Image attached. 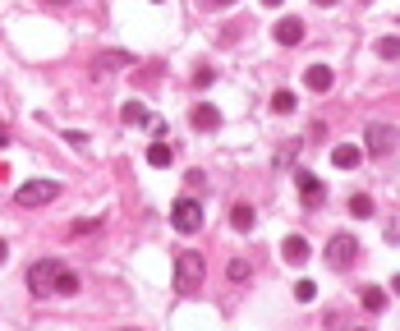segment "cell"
Returning <instances> with one entry per match:
<instances>
[{"label":"cell","instance_id":"obj_1","mask_svg":"<svg viewBox=\"0 0 400 331\" xmlns=\"http://www.w3.org/2000/svg\"><path fill=\"white\" fill-rule=\"evenodd\" d=\"M202 276H207V258L185 249V253H175V290L180 295H198Z\"/></svg>","mask_w":400,"mask_h":331},{"label":"cell","instance_id":"obj_2","mask_svg":"<svg viewBox=\"0 0 400 331\" xmlns=\"http://www.w3.org/2000/svg\"><path fill=\"white\" fill-rule=\"evenodd\" d=\"M60 258H42V262H32L28 267V290L37 299H56V281H60Z\"/></svg>","mask_w":400,"mask_h":331},{"label":"cell","instance_id":"obj_3","mask_svg":"<svg viewBox=\"0 0 400 331\" xmlns=\"http://www.w3.org/2000/svg\"><path fill=\"white\" fill-rule=\"evenodd\" d=\"M60 198V184L56 180H28L14 189V203L19 207H47V203H56Z\"/></svg>","mask_w":400,"mask_h":331},{"label":"cell","instance_id":"obj_4","mask_svg":"<svg viewBox=\"0 0 400 331\" xmlns=\"http://www.w3.org/2000/svg\"><path fill=\"white\" fill-rule=\"evenodd\" d=\"M170 226L180 230V235H193V230L202 226V207H198V198H180V203L170 207Z\"/></svg>","mask_w":400,"mask_h":331},{"label":"cell","instance_id":"obj_5","mask_svg":"<svg viewBox=\"0 0 400 331\" xmlns=\"http://www.w3.org/2000/svg\"><path fill=\"white\" fill-rule=\"evenodd\" d=\"M354 258H359V240L354 235H331L327 240V262L331 267H350Z\"/></svg>","mask_w":400,"mask_h":331},{"label":"cell","instance_id":"obj_6","mask_svg":"<svg viewBox=\"0 0 400 331\" xmlns=\"http://www.w3.org/2000/svg\"><path fill=\"white\" fill-rule=\"evenodd\" d=\"M364 148H368L373 157H386V152L396 148V129H391L386 120H373V124H368V134H364Z\"/></svg>","mask_w":400,"mask_h":331},{"label":"cell","instance_id":"obj_7","mask_svg":"<svg viewBox=\"0 0 400 331\" xmlns=\"http://www.w3.org/2000/svg\"><path fill=\"white\" fill-rule=\"evenodd\" d=\"M294 184H299V198H304L308 207H322L327 203V184L313 175V170H294Z\"/></svg>","mask_w":400,"mask_h":331},{"label":"cell","instance_id":"obj_8","mask_svg":"<svg viewBox=\"0 0 400 331\" xmlns=\"http://www.w3.org/2000/svg\"><path fill=\"white\" fill-rule=\"evenodd\" d=\"M189 124H193L198 134H212V129H221V111H216L212 102H198L189 111Z\"/></svg>","mask_w":400,"mask_h":331},{"label":"cell","instance_id":"obj_9","mask_svg":"<svg viewBox=\"0 0 400 331\" xmlns=\"http://www.w3.org/2000/svg\"><path fill=\"white\" fill-rule=\"evenodd\" d=\"M272 37H277L281 46H299V42H304V19L285 14V19L277 23V28H272Z\"/></svg>","mask_w":400,"mask_h":331},{"label":"cell","instance_id":"obj_10","mask_svg":"<svg viewBox=\"0 0 400 331\" xmlns=\"http://www.w3.org/2000/svg\"><path fill=\"white\" fill-rule=\"evenodd\" d=\"M120 120L129 124V129H152L156 115H152V111H148L143 102H124V106H120Z\"/></svg>","mask_w":400,"mask_h":331},{"label":"cell","instance_id":"obj_11","mask_svg":"<svg viewBox=\"0 0 400 331\" xmlns=\"http://www.w3.org/2000/svg\"><path fill=\"white\" fill-rule=\"evenodd\" d=\"M331 83H336V74H331L327 65H308V69H304V88L308 92H318V97H322V92H331Z\"/></svg>","mask_w":400,"mask_h":331},{"label":"cell","instance_id":"obj_12","mask_svg":"<svg viewBox=\"0 0 400 331\" xmlns=\"http://www.w3.org/2000/svg\"><path fill=\"white\" fill-rule=\"evenodd\" d=\"M359 161H364V148H354V143H340V148H331V166H336V170H354Z\"/></svg>","mask_w":400,"mask_h":331},{"label":"cell","instance_id":"obj_13","mask_svg":"<svg viewBox=\"0 0 400 331\" xmlns=\"http://www.w3.org/2000/svg\"><path fill=\"white\" fill-rule=\"evenodd\" d=\"M170 161H175V143H166V138H156L152 148H148V166H152V170H166Z\"/></svg>","mask_w":400,"mask_h":331},{"label":"cell","instance_id":"obj_14","mask_svg":"<svg viewBox=\"0 0 400 331\" xmlns=\"http://www.w3.org/2000/svg\"><path fill=\"white\" fill-rule=\"evenodd\" d=\"M308 253H313V249H308L304 235H290V240L281 244V258H285V262H294V267H299V262H308Z\"/></svg>","mask_w":400,"mask_h":331},{"label":"cell","instance_id":"obj_15","mask_svg":"<svg viewBox=\"0 0 400 331\" xmlns=\"http://www.w3.org/2000/svg\"><path fill=\"white\" fill-rule=\"evenodd\" d=\"M129 65H134V56H129V51H102L93 69L102 74V69H129Z\"/></svg>","mask_w":400,"mask_h":331},{"label":"cell","instance_id":"obj_16","mask_svg":"<svg viewBox=\"0 0 400 331\" xmlns=\"http://www.w3.org/2000/svg\"><path fill=\"white\" fill-rule=\"evenodd\" d=\"M359 304H364L368 313H382V308H386V290L382 286H364V290H359Z\"/></svg>","mask_w":400,"mask_h":331},{"label":"cell","instance_id":"obj_17","mask_svg":"<svg viewBox=\"0 0 400 331\" xmlns=\"http://www.w3.org/2000/svg\"><path fill=\"white\" fill-rule=\"evenodd\" d=\"M253 221H258V212L248 207V203H235L231 207V226L235 230H253Z\"/></svg>","mask_w":400,"mask_h":331},{"label":"cell","instance_id":"obj_18","mask_svg":"<svg viewBox=\"0 0 400 331\" xmlns=\"http://www.w3.org/2000/svg\"><path fill=\"white\" fill-rule=\"evenodd\" d=\"M56 295H60V299H69V295H78V276L69 267L60 271V281H56Z\"/></svg>","mask_w":400,"mask_h":331},{"label":"cell","instance_id":"obj_19","mask_svg":"<svg viewBox=\"0 0 400 331\" xmlns=\"http://www.w3.org/2000/svg\"><path fill=\"white\" fill-rule=\"evenodd\" d=\"M377 56L382 60H400V37H377Z\"/></svg>","mask_w":400,"mask_h":331},{"label":"cell","instance_id":"obj_20","mask_svg":"<svg viewBox=\"0 0 400 331\" xmlns=\"http://www.w3.org/2000/svg\"><path fill=\"white\" fill-rule=\"evenodd\" d=\"M272 111H277V115H290V111H294V92H290V88H281L277 97H272Z\"/></svg>","mask_w":400,"mask_h":331},{"label":"cell","instance_id":"obj_21","mask_svg":"<svg viewBox=\"0 0 400 331\" xmlns=\"http://www.w3.org/2000/svg\"><path fill=\"white\" fill-rule=\"evenodd\" d=\"M350 216H373V198L368 194H354L350 198Z\"/></svg>","mask_w":400,"mask_h":331},{"label":"cell","instance_id":"obj_22","mask_svg":"<svg viewBox=\"0 0 400 331\" xmlns=\"http://www.w3.org/2000/svg\"><path fill=\"white\" fill-rule=\"evenodd\" d=\"M216 83V69L212 65H198V69H193V88H212Z\"/></svg>","mask_w":400,"mask_h":331},{"label":"cell","instance_id":"obj_23","mask_svg":"<svg viewBox=\"0 0 400 331\" xmlns=\"http://www.w3.org/2000/svg\"><path fill=\"white\" fill-rule=\"evenodd\" d=\"M294 299H299V304H313V299H318V286H313V281H299V286H294Z\"/></svg>","mask_w":400,"mask_h":331},{"label":"cell","instance_id":"obj_24","mask_svg":"<svg viewBox=\"0 0 400 331\" xmlns=\"http://www.w3.org/2000/svg\"><path fill=\"white\" fill-rule=\"evenodd\" d=\"M226 276H231V281H248V276H253V267H248V262H239V258H235L231 267H226Z\"/></svg>","mask_w":400,"mask_h":331},{"label":"cell","instance_id":"obj_25","mask_svg":"<svg viewBox=\"0 0 400 331\" xmlns=\"http://www.w3.org/2000/svg\"><path fill=\"white\" fill-rule=\"evenodd\" d=\"M294 157H299V143H285V148L277 152V166H294Z\"/></svg>","mask_w":400,"mask_h":331},{"label":"cell","instance_id":"obj_26","mask_svg":"<svg viewBox=\"0 0 400 331\" xmlns=\"http://www.w3.org/2000/svg\"><path fill=\"white\" fill-rule=\"evenodd\" d=\"M97 226H102V221H93V216H78V221H74V235H93Z\"/></svg>","mask_w":400,"mask_h":331},{"label":"cell","instance_id":"obj_27","mask_svg":"<svg viewBox=\"0 0 400 331\" xmlns=\"http://www.w3.org/2000/svg\"><path fill=\"white\" fill-rule=\"evenodd\" d=\"M64 143H74V148H88V134H78V129H69V134H64Z\"/></svg>","mask_w":400,"mask_h":331},{"label":"cell","instance_id":"obj_28","mask_svg":"<svg viewBox=\"0 0 400 331\" xmlns=\"http://www.w3.org/2000/svg\"><path fill=\"white\" fill-rule=\"evenodd\" d=\"M202 10H226V5H235V0H198Z\"/></svg>","mask_w":400,"mask_h":331},{"label":"cell","instance_id":"obj_29","mask_svg":"<svg viewBox=\"0 0 400 331\" xmlns=\"http://www.w3.org/2000/svg\"><path fill=\"white\" fill-rule=\"evenodd\" d=\"M386 244H400V226H386Z\"/></svg>","mask_w":400,"mask_h":331},{"label":"cell","instance_id":"obj_30","mask_svg":"<svg viewBox=\"0 0 400 331\" xmlns=\"http://www.w3.org/2000/svg\"><path fill=\"white\" fill-rule=\"evenodd\" d=\"M5 143H10V129H5V124H0V148H5Z\"/></svg>","mask_w":400,"mask_h":331},{"label":"cell","instance_id":"obj_31","mask_svg":"<svg viewBox=\"0 0 400 331\" xmlns=\"http://www.w3.org/2000/svg\"><path fill=\"white\" fill-rule=\"evenodd\" d=\"M5 258H10V244H5V240H0V262H5Z\"/></svg>","mask_w":400,"mask_h":331},{"label":"cell","instance_id":"obj_32","mask_svg":"<svg viewBox=\"0 0 400 331\" xmlns=\"http://www.w3.org/2000/svg\"><path fill=\"white\" fill-rule=\"evenodd\" d=\"M47 5H74V0H47Z\"/></svg>","mask_w":400,"mask_h":331},{"label":"cell","instance_id":"obj_33","mask_svg":"<svg viewBox=\"0 0 400 331\" xmlns=\"http://www.w3.org/2000/svg\"><path fill=\"white\" fill-rule=\"evenodd\" d=\"M391 290H396V295H400V276H396V281H391Z\"/></svg>","mask_w":400,"mask_h":331},{"label":"cell","instance_id":"obj_34","mask_svg":"<svg viewBox=\"0 0 400 331\" xmlns=\"http://www.w3.org/2000/svg\"><path fill=\"white\" fill-rule=\"evenodd\" d=\"M313 5H336V0H313Z\"/></svg>","mask_w":400,"mask_h":331},{"label":"cell","instance_id":"obj_35","mask_svg":"<svg viewBox=\"0 0 400 331\" xmlns=\"http://www.w3.org/2000/svg\"><path fill=\"white\" fill-rule=\"evenodd\" d=\"M262 5H281V0H262Z\"/></svg>","mask_w":400,"mask_h":331},{"label":"cell","instance_id":"obj_36","mask_svg":"<svg viewBox=\"0 0 400 331\" xmlns=\"http://www.w3.org/2000/svg\"><path fill=\"white\" fill-rule=\"evenodd\" d=\"M124 331H139V327H124Z\"/></svg>","mask_w":400,"mask_h":331},{"label":"cell","instance_id":"obj_37","mask_svg":"<svg viewBox=\"0 0 400 331\" xmlns=\"http://www.w3.org/2000/svg\"><path fill=\"white\" fill-rule=\"evenodd\" d=\"M152 5H161V0H152Z\"/></svg>","mask_w":400,"mask_h":331}]
</instances>
